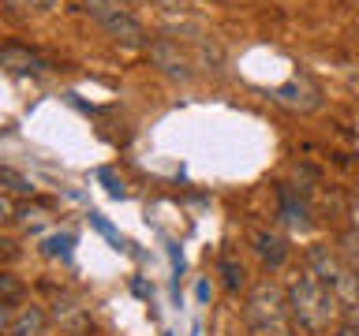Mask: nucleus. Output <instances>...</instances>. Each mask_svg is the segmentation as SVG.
<instances>
[{
  "mask_svg": "<svg viewBox=\"0 0 359 336\" xmlns=\"http://www.w3.org/2000/svg\"><path fill=\"white\" fill-rule=\"evenodd\" d=\"M288 310H292V321L299 329L325 332L337 321V314H341V295L333 288H325L322 280H314L311 273H303L288 288Z\"/></svg>",
  "mask_w": 359,
  "mask_h": 336,
  "instance_id": "f257e3e1",
  "label": "nucleus"
},
{
  "mask_svg": "<svg viewBox=\"0 0 359 336\" xmlns=\"http://www.w3.org/2000/svg\"><path fill=\"white\" fill-rule=\"evenodd\" d=\"M243 325L251 336H292L288 291H280L273 280H258L243 302Z\"/></svg>",
  "mask_w": 359,
  "mask_h": 336,
  "instance_id": "f03ea898",
  "label": "nucleus"
},
{
  "mask_svg": "<svg viewBox=\"0 0 359 336\" xmlns=\"http://www.w3.org/2000/svg\"><path fill=\"white\" fill-rule=\"evenodd\" d=\"M83 8L112 41H123V45H142L146 41L142 22L131 15L123 0H83Z\"/></svg>",
  "mask_w": 359,
  "mask_h": 336,
  "instance_id": "7ed1b4c3",
  "label": "nucleus"
},
{
  "mask_svg": "<svg viewBox=\"0 0 359 336\" xmlns=\"http://www.w3.org/2000/svg\"><path fill=\"white\" fill-rule=\"evenodd\" d=\"M303 262H307V273L314 280H322L325 288H333L337 295H344V299H355V288H352V269L337 262V254L330 251V246H322V243H314L307 254H303Z\"/></svg>",
  "mask_w": 359,
  "mask_h": 336,
  "instance_id": "20e7f679",
  "label": "nucleus"
},
{
  "mask_svg": "<svg viewBox=\"0 0 359 336\" xmlns=\"http://www.w3.org/2000/svg\"><path fill=\"white\" fill-rule=\"evenodd\" d=\"M273 101L292 108V112H314L322 105V94H318V86L307 83V78H288V83H280L273 90Z\"/></svg>",
  "mask_w": 359,
  "mask_h": 336,
  "instance_id": "39448f33",
  "label": "nucleus"
},
{
  "mask_svg": "<svg viewBox=\"0 0 359 336\" xmlns=\"http://www.w3.org/2000/svg\"><path fill=\"white\" fill-rule=\"evenodd\" d=\"M0 64H4L11 75H45L53 67L41 52L27 49V45H4V49H0Z\"/></svg>",
  "mask_w": 359,
  "mask_h": 336,
  "instance_id": "423d86ee",
  "label": "nucleus"
},
{
  "mask_svg": "<svg viewBox=\"0 0 359 336\" xmlns=\"http://www.w3.org/2000/svg\"><path fill=\"white\" fill-rule=\"evenodd\" d=\"M251 251H255V258L266 269H280L288 262V243L280 239L277 232H269V228H255L251 232Z\"/></svg>",
  "mask_w": 359,
  "mask_h": 336,
  "instance_id": "0eeeda50",
  "label": "nucleus"
},
{
  "mask_svg": "<svg viewBox=\"0 0 359 336\" xmlns=\"http://www.w3.org/2000/svg\"><path fill=\"white\" fill-rule=\"evenodd\" d=\"M150 56H154V64L161 67L165 75H172V78H191V64L184 60V52H180V45H176V41H168V38L154 41Z\"/></svg>",
  "mask_w": 359,
  "mask_h": 336,
  "instance_id": "6e6552de",
  "label": "nucleus"
},
{
  "mask_svg": "<svg viewBox=\"0 0 359 336\" xmlns=\"http://www.w3.org/2000/svg\"><path fill=\"white\" fill-rule=\"evenodd\" d=\"M277 198H280V217H285V224L292 232H307L311 228V209H307V202H303L292 187L280 183L277 187Z\"/></svg>",
  "mask_w": 359,
  "mask_h": 336,
  "instance_id": "1a4fd4ad",
  "label": "nucleus"
},
{
  "mask_svg": "<svg viewBox=\"0 0 359 336\" xmlns=\"http://www.w3.org/2000/svg\"><path fill=\"white\" fill-rule=\"evenodd\" d=\"M45 325H49V318H45L41 307H15L11 321L4 325V332L8 336H41Z\"/></svg>",
  "mask_w": 359,
  "mask_h": 336,
  "instance_id": "9d476101",
  "label": "nucleus"
},
{
  "mask_svg": "<svg viewBox=\"0 0 359 336\" xmlns=\"http://www.w3.org/2000/svg\"><path fill=\"white\" fill-rule=\"evenodd\" d=\"M217 273H221V284L229 288V291H240V288L247 284V269H243L240 258H232V254H221Z\"/></svg>",
  "mask_w": 359,
  "mask_h": 336,
  "instance_id": "9b49d317",
  "label": "nucleus"
},
{
  "mask_svg": "<svg viewBox=\"0 0 359 336\" xmlns=\"http://www.w3.org/2000/svg\"><path fill=\"white\" fill-rule=\"evenodd\" d=\"M0 183H4V190H8L11 198H15V195H19V198H27V195H34V190H38V187H34L30 179H27V176H19L11 164L0 168Z\"/></svg>",
  "mask_w": 359,
  "mask_h": 336,
  "instance_id": "f8f14e48",
  "label": "nucleus"
},
{
  "mask_svg": "<svg viewBox=\"0 0 359 336\" xmlns=\"http://www.w3.org/2000/svg\"><path fill=\"white\" fill-rule=\"evenodd\" d=\"M72 246H75V235H72V232H56V235H49V239L41 243V254L67 262V258H72Z\"/></svg>",
  "mask_w": 359,
  "mask_h": 336,
  "instance_id": "ddd939ff",
  "label": "nucleus"
},
{
  "mask_svg": "<svg viewBox=\"0 0 359 336\" xmlns=\"http://www.w3.org/2000/svg\"><path fill=\"white\" fill-rule=\"evenodd\" d=\"M19 295H22V284L15 273H0V302L8 307H19Z\"/></svg>",
  "mask_w": 359,
  "mask_h": 336,
  "instance_id": "4468645a",
  "label": "nucleus"
},
{
  "mask_svg": "<svg viewBox=\"0 0 359 336\" xmlns=\"http://www.w3.org/2000/svg\"><path fill=\"white\" fill-rule=\"evenodd\" d=\"M97 179L105 183V190H109L112 198H123V195H128V187H123V179H120L116 172H112V168H101V172H97Z\"/></svg>",
  "mask_w": 359,
  "mask_h": 336,
  "instance_id": "2eb2a0df",
  "label": "nucleus"
},
{
  "mask_svg": "<svg viewBox=\"0 0 359 336\" xmlns=\"http://www.w3.org/2000/svg\"><path fill=\"white\" fill-rule=\"evenodd\" d=\"M90 224H94V228H97L101 235H105V239H109L112 246H116V251H120V246H123V239H120V232L112 228V224H109L105 217H101V213H90Z\"/></svg>",
  "mask_w": 359,
  "mask_h": 336,
  "instance_id": "dca6fc26",
  "label": "nucleus"
},
{
  "mask_svg": "<svg viewBox=\"0 0 359 336\" xmlns=\"http://www.w3.org/2000/svg\"><path fill=\"white\" fill-rule=\"evenodd\" d=\"M45 217H49V209H45V206H30V209H19V217H15V220H22L27 228H38Z\"/></svg>",
  "mask_w": 359,
  "mask_h": 336,
  "instance_id": "f3484780",
  "label": "nucleus"
},
{
  "mask_svg": "<svg viewBox=\"0 0 359 336\" xmlns=\"http://www.w3.org/2000/svg\"><path fill=\"white\" fill-rule=\"evenodd\" d=\"M195 295H198V302H206V299H210V280H198Z\"/></svg>",
  "mask_w": 359,
  "mask_h": 336,
  "instance_id": "a211bd4d",
  "label": "nucleus"
},
{
  "mask_svg": "<svg viewBox=\"0 0 359 336\" xmlns=\"http://www.w3.org/2000/svg\"><path fill=\"white\" fill-rule=\"evenodd\" d=\"M333 336H359V325H337Z\"/></svg>",
  "mask_w": 359,
  "mask_h": 336,
  "instance_id": "6ab92c4d",
  "label": "nucleus"
},
{
  "mask_svg": "<svg viewBox=\"0 0 359 336\" xmlns=\"http://www.w3.org/2000/svg\"><path fill=\"white\" fill-rule=\"evenodd\" d=\"M131 291H135V295H142V299H150V288H146L142 280H135V284H131Z\"/></svg>",
  "mask_w": 359,
  "mask_h": 336,
  "instance_id": "aec40b11",
  "label": "nucleus"
},
{
  "mask_svg": "<svg viewBox=\"0 0 359 336\" xmlns=\"http://www.w3.org/2000/svg\"><path fill=\"white\" fill-rule=\"evenodd\" d=\"M56 0H30V8H53Z\"/></svg>",
  "mask_w": 359,
  "mask_h": 336,
  "instance_id": "412c9836",
  "label": "nucleus"
},
{
  "mask_svg": "<svg viewBox=\"0 0 359 336\" xmlns=\"http://www.w3.org/2000/svg\"><path fill=\"white\" fill-rule=\"evenodd\" d=\"M191 336H198V325H195V329H191Z\"/></svg>",
  "mask_w": 359,
  "mask_h": 336,
  "instance_id": "4be33fe9",
  "label": "nucleus"
},
{
  "mask_svg": "<svg viewBox=\"0 0 359 336\" xmlns=\"http://www.w3.org/2000/svg\"><path fill=\"white\" fill-rule=\"evenodd\" d=\"M165 336H168V332H165Z\"/></svg>",
  "mask_w": 359,
  "mask_h": 336,
  "instance_id": "5701e85b",
  "label": "nucleus"
}]
</instances>
